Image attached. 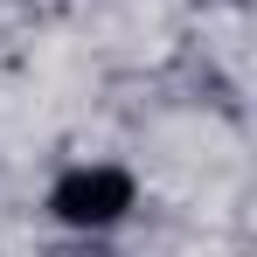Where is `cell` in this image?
Returning <instances> with one entry per match:
<instances>
[{
  "label": "cell",
  "instance_id": "obj_1",
  "mask_svg": "<svg viewBox=\"0 0 257 257\" xmlns=\"http://www.w3.org/2000/svg\"><path fill=\"white\" fill-rule=\"evenodd\" d=\"M42 209L56 229H70V236H104V229H118L132 209H139V181L132 167L118 160H84V167H63L49 181Z\"/></svg>",
  "mask_w": 257,
  "mask_h": 257
},
{
  "label": "cell",
  "instance_id": "obj_2",
  "mask_svg": "<svg viewBox=\"0 0 257 257\" xmlns=\"http://www.w3.org/2000/svg\"><path fill=\"white\" fill-rule=\"evenodd\" d=\"M56 257H111V250H97V236H77V250H56Z\"/></svg>",
  "mask_w": 257,
  "mask_h": 257
}]
</instances>
